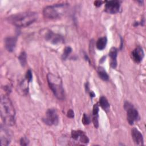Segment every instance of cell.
I'll use <instances>...</instances> for the list:
<instances>
[{
	"instance_id": "4fadbf2b",
	"label": "cell",
	"mask_w": 146,
	"mask_h": 146,
	"mask_svg": "<svg viewBox=\"0 0 146 146\" xmlns=\"http://www.w3.org/2000/svg\"><path fill=\"white\" fill-rule=\"evenodd\" d=\"M108 55L110 57V66L112 68H115L117 66V50L115 47H112Z\"/></svg>"
},
{
	"instance_id": "5b68a950",
	"label": "cell",
	"mask_w": 146,
	"mask_h": 146,
	"mask_svg": "<svg viewBox=\"0 0 146 146\" xmlns=\"http://www.w3.org/2000/svg\"><path fill=\"white\" fill-rule=\"evenodd\" d=\"M124 108L127 111V118L128 122L130 125L133 124L134 122L139 119L138 111L134 108L132 104L128 102H125Z\"/></svg>"
},
{
	"instance_id": "6da1fadb",
	"label": "cell",
	"mask_w": 146,
	"mask_h": 146,
	"mask_svg": "<svg viewBox=\"0 0 146 146\" xmlns=\"http://www.w3.org/2000/svg\"><path fill=\"white\" fill-rule=\"evenodd\" d=\"M1 116L3 122L7 125H13L15 122V111L10 98L6 95L1 97Z\"/></svg>"
},
{
	"instance_id": "8992f818",
	"label": "cell",
	"mask_w": 146,
	"mask_h": 146,
	"mask_svg": "<svg viewBox=\"0 0 146 146\" xmlns=\"http://www.w3.org/2000/svg\"><path fill=\"white\" fill-rule=\"evenodd\" d=\"M43 120L45 124L48 125H57L59 122V117L56 110L52 108L47 110Z\"/></svg>"
},
{
	"instance_id": "8fae6325",
	"label": "cell",
	"mask_w": 146,
	"mask_h": 146,
	"mask_svg": "<svg viewBox=\"0 0 146 146\" xmlns=\"http://www.w3.org/2000/svg\"><path fill=\"white\" fill-rule=\"evenodd\" d=\"M131 135L133 140L136 145H143V137L141 132L136 128H133L131 130Z\"/></svg>"
},
{
	"instance_id": "7402d4cb",
	"label": "cell",
	"mask_w": 146,
	"mask_h": 146,
	"mask_svg": "<svg viewBox=\"0 0 146 146\" xmlns=\"http://www.w3.org/2000/svg\"><path fill=\"white\" fill-rule=\"evenodd\" d=\"M20 144L21 145H27L29 144V140L25 137H22L20 140Z\"/></svg>"
},
{
	"instance_id": "ac0fdd59",
	"label": "cell",
	"mask_w": 146,
	"mask_h": 146,
	"mask_svg": "<svg viewBox=\"0 0 146 146\" xmlns=\"http://www.w3.org/2000/svg\"><path fill=\"white\" fill-rule=\"evenodd\" d=\"M26 57H27L26 54V52H24V51L22 52L20 54V55H19V57H18L19 62H20L21 64L23 67H24V66L26 65V62H27V60H26Z\"/></svg>"
},
{
	"instance_id": "3957f363",
	"label": "cell",
	"mask_w": 146,
	"mask_h": 146,
	"mask_svg": "<svg viewBox=\"0 0 146 146\" xmlns=\"http://www.w3.org/2000/svg\"><path fill=\"white\" fill-rule=\"evenodd\" d=\"M47 79L48 86L55 96L59 100H63L65 94L61 78L59 76L48 73L47 75Z\"/></svg>"
},
{
	"instance_id": "44dd1931",
	"label": "cell",
	"mask_w": 146,
	"mask_h": 146,
	"mask_svg": "<svg viewBox=\"0 0 146 146\" xmlns=\"http://www.w3.org/2000/svg\"><path fill=\"white\" fill-rule=\"evenodd\" d=\"M82 123H83V124L84 125H88L90 124V120L88 118V117L84 113L83 116V118H82Z\"/></svg>"
},
{
	"instance_id": "9a60e30c",
	"label": "cell",
	"mask_w": 146,
	"mask_h": 146,
	"mask_svg": "<svg viewBox=\"0 0 146 146\" xmlns=\"http://www.w3.org/2000/svg\"><path fill=\"white\" fill-rule=\"evenodd\" d=\"M107 43V39L106 36L101 37L98 39L96 42V47L99 50H103L105 48Z\"/></svg>"
},
{
	"instance_id": "7a4b0ae2",
	"label": "cell",
	"mask_w": 146,
	"mask_h": 146,
	"mask_svg": "<svg viewBox=\"0 0 146 146\" xmlns=\"http://www.w3.org/2000/svg\"><path fill=\"white\" fill-rule=\"evenodd\" d=\"M38 18L36 13L27 11L13 14L7 18V21L11 24L18 27H25L34 23Z\"/></svg>"
},
{
	"instance_id": "9c48e42d",
	"label": "cell",
	"mask_w": 146,
	"mask_h": 146,
	"mask_svg": "<svg viewBox=\"0 0 146 146\" xmlns=\"http://www.w3.org/2000/svg\"><path fill=\"white\" fill-rule=\"evenodd\" d=\"M45 38L47 40L51 42L54 44L60 43L64 42V39L61 35L54 34L50 31L46 33V34L45 35Z\"/></svg>"
},
{
	"instance_id": "2e32d148",
	"label": "cell",
	"mask_w": 146,
	"mask_h": 146,
	"mask_svg": "<svg viewBox=\"0 0 146 146\" xmlns=\"http://www.w3.org/2000/svg\"><path fill=\"white\" fill-rule=\"evenodd\" d=\"M99 104L101 107L105 111H108L110 110V104L107 99V98L104 96H101L99 99Z\"/></svg>"
},
{
	"instance_id": "277c9868",
	"label": "cell",
	"mask_w": 146,
	"mask_h": 146,
	"mask_svg": "<svg viewBox=\"0 0 146 146\" xmlns=\"http://www.w3.org/2000/svg\"><path fill=\"white\" fill-rule=\"evenodd\" d=\"M67 3L54 4L46 6L43 10V14L45 18L55 19L62 16L67 10Z\"/></svg>"
},
{
	"instance_id": "ffe728a7",
	"label": "cell",
	"mask_w": 146,
	"mask_h": 146,
	"mask_svg": "<svg viewBox=\"0 0 146 146\" xmlns=\"http://www.w3.org/2000/svg\"><path fill=\"white\" fill-rule=\"evenodd\" d=\"M32 78H33V75H32V72L30 70H29L27 72H26V75H25V79L29 82H31V80H32Z\"/></svg>"
},
{
	"instance_id": "5bb4252c",
	"label": "cell",
	"mask_w": 146,
	"mask_h": 146,
	"mask_svg": "<svg viewBox=\"0 0 146 146\" xmlns=\"http://www.w3.org/2000/svg\"><path fill=\"white\" fill-rule=\"evenodd\" d=\"M98 112H99V107L98 104H95L93 107V119L92 122L95 128L98 127Z\"/></svg>"
},
{
	"instance_id": "cb8c5ba5",
	"label": "cell",
	"mask_w": 146,
	"mask_h": 146,
	"mask_svg": "<svg viewBox=\"0 0 146 146\" xmlns=\"http://www.w3.org/2000/svg\"><path fill=\"white\" fill-rule=\"evenodd\" d=\"M103 2L102 1H95L94 2V5L96 7H99L101 6V5L102 4Z\"/></svg>"
},
{
	"instance_id": "30bf717a",
	"label": "cell",
	"mask_w": 146,
	"mask_h": 146,
	"mask_svg": "<svg viewBox=\"0 0 146 146\" xmlns=\"http://www.w3.org/2000/svg\"><path fill=\"white\" fill-rule=\"evenodd\" d=\"M144 56L143 48L140 46L136 47L131 52V58L136 63H140Z\"/></svg>"
},
{
	"instance_id": "7c38bea8",
	"label": "cell",
	"mask_w": 146,
	"mask_h": 146,
	"mask_svg": "<svg viewBox=\"0 0 146 146\" xmlns=\"http://www.w3.org/2000/svg\"><path fill=\"white\" fill-rule=\"evenodd\" d=\"M17 38L14 36H8L5 39V46L9 52H12L15 47Z\"/></svg>"
},
{
	"instance_id": "52a82bcc",
	"label": "cell",
	"mask_w": 146,
	"mask_h": 146,
	"mask_svg": "<svg viewBox=\"0 0 146 146\" xmlns=\"http://www.w3.org/2000/svg\"><path fill=\"white\" fill-rule=\"evenodd\" d=\"M11 139V135L10 131L6 127L1 124L0 130V141L1 146L8 145Z\"/></svg>"
},
{
	"instance_id": "603a6c76",
	"label": "cell",
	"mask_w": 146,
	"mask_h": 146,
	"mask_svg": "<svg viewBox=\"0 0 146 146\" xmlns=\"http://www.w3.org/2000/svg\"><path fill=\"white\" fill-rule=\"evenodd\" d=\"M67 116L70 118H73L74 117V111L70 109L67 112Z\"/></svg>"
},
{
	"instance_id": "e0dca14e",
	"label": "cell",
	"mask_w": 146,
	"mask_h": 146,
	"mask_svg": "<svg viewBox=\"0 0 146 146\" xmlns=\"http://www.w3.org/2000/svg\"><path fill=\"white\" fill-rule=\"evenodd\" d=\"M98 74L99 78L104 81H107L109 79L108 75L106 70L102 67H99L98 68Z\"/></svg>"
},
{
	"instance_id": "d6986e66",
	"label": "cell",
	"mask_w": 146,
	"mask_h": 146,
	"mask_svg": "<svg viewBox=\"0 0 146 146\" xmlns=\"http://www.w3.org/2000/svg\"><path fill=\"white\" fill-rule=\"evenodd\" d=\"M71 51H72V48L70 47H66L64 50V51L62 55V59L63 60H65L68 57L69 54L71 52Z\"/></svg>"
},
{
	"instance_id": "ba28073f",
	"label": "cell",
	"mask_w": 146,
	"mask_h": 146,
	"mask_svg": "<svg viewBox=\"0 0 146 146\" xmlns=\"http://www.w3.org/2000/svg\"><path fill=\"white\" fill-rule=\"evenodd\" d=\"M104 10L110 14H116L120 9V2L119 1H108L105 2Z\"/></svg>"
}]
</instances>
